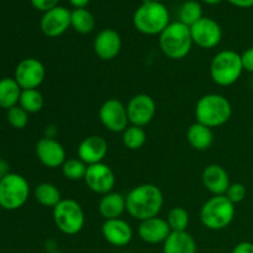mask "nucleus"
Here are the masks:
<instances>
[{"instance_id":"f257e3e1","label":"nucleus","mask_w":253,"mask_h":253,"mask_svg":"<svg viewBox=\"0 0 253 253\" xmlns=\"http://www.w3.org/2000/svg\"><path fill=\"white\" fill-rule=\"evenodd\" d=\"M125 198L126 211L138 221L158 216L165 204L162 190L151 183L136 185L125 195Z\"/></svg>"},{"instance_id":"f03ea898","label":"nucleus","mask_w":253,"mask_h":253,"mask_svg":"<svg viewBox=\"0 0 253 253\" xmlns=\"http://www.w3.org/2000/svg\"><path fill=\"white\" fill-rule=\"evenodd\" d=\"M232 106L226 96L217 93L203 95L195 105V120L210 128L220 127L231 119Z\"/></svg>"},{"instance_id":"7ed1b4c3","label":"nucleus","mask_w":253,"mask_h":253,"mask_svg":"<svg viewBox=\"0 0 253 253\" xmlns=\"http://www.w3.org/2000/svg\"><path fill=\"white\" fill-rule=\"evenodd\" d=\"M132 22L135 29L141 34L160 36L161 32L170 24L169 11L162 2L145 0L136 9Z\"/></svg>"},{"instance_id":"20e7f679","label":"nucleus","mask_w":253,"mask_h":253,"mask_svg":"<svg viewBox=\"0 0 253 253\" xmlns=\"http://www.w3.org/2000/svg\"><path fill=\"white\" fill-rule=\"evenodd\" d=\"M161 51L168 58L179 61L190 53L193 47V39L190 27L180 21L170 22L160 35Z\"/></svg>"},{"instance_id":"39448f33","label":"nucleus","mask_w":253,"mask_h":253,"mask_svg":"<svg viewBox=\"0 0 253 253\" xmlns=\"http://www.w3.org/2000/svg\"><path fill=\"white\" fill-rule=\"evenodd\" d=\"M236 208L225 195H212L200 209V221L203 226L212 231H220L232 224Z\"/></svg>"},{"instance_id":"423d86ee","label":"nucleus","mask_w":253,"mask_h":253,"mask_svg":"<svg viewBox=\"0 0 253 253\" xmlns=\"http://www.w3.org/2000/svg\"><path fill=\"white\" fill-rule=\"evenodd\" d=\"M244 73L241 54L232 49L220 51L210 62V77L220 86H230L236 83Z\"/></svg>"},{"instance_id":"0eeeda50","label":"nucleus","mask_w":253,"mask_h":253,"mask_svg":"<svg viewBox=\"0 0 253 253\" xmlns=\"http://www.w3.org/2000/svg\"><path fill=\"white\" fill-rule=\"evenodd\" d=\"M30 184L17 173H9L0 182V208L7 211L19 210L30 197Z\"/></svg>"},{"instance_id":"6e6552de","label":"nucleus","mask_w":253,"mask_h":253,"mask_svg":"<svg viewBox=\"0 0 253 253\" xmlns=\"http://www.w3.org/2000/svg\"><path fill=\"white\" fill-rule=\"evenodd\" d=\"M53 221L62 234L74 236L83 230L85 214L77 200L62 199L53 208Z\"/></svg>"},{"instance_id":"1a4fd4ad","label":"nucleus","mask_w":253,"mask_h":253,"mask_svg":"<svg viewBox=\"0 0 253 253\" xmlns=\"http://www.w3.org/2000/svg\"><path fill=\"white\" fill-rule=\"evenodd\" d=\"M99 120L108 131L114 133L124 132L128 127L127 110L121 100L115 98L108 99L99 108Z\"/></svg>"},{"instance_id":"9d476101","label":"nucleus","mask_w":253,"mask_h":253,"mask_svg":"<svg viewBox=\"0 0 253 253\" xmlns=\"http://www.w3.org/2000/svg\"><path fill=\"white\" fill-rule=\"evenodd\" d=\"M126 110H127V118L131 125L143 127L153 120L157 105L152 96L141 93L136 94L128 100Z\"/></svg>"},{"instance_id":"9b49d317","label":"nucleus","mask_w":253,"mask_h":253,"mask_svg":"<svg viewBox=\"0 0 253 253\" xmlns=\"http://www.w3.org/2000/svg\"><path fill=\"white\" fill-rule=\"evenodd\" d=\"M193 43L203 49H211L219 46L222 39V29L211 17H203L190 26Z\"/></svg>"},{"instance_id":"f8f14e48","label":"nucleus","mask_w":253,"mask_h":253,"mask_svg":"<svg viewBox=\"0 0 253 253\" xmlns=\"http://www.w3.org/2000/svg\"><path fill=\"white\" fill-rule=\"evenodd\" d=\"M46 78V68L37 58H25L15 68L14 79L21 89H37Z\"/></svg>"},{"instance_id":"ddd939ff","label":"nucleus","mask_w":253,"mask_h":253,"mask_svg":"<svg viewBox=\"0 0 253 253\" xmlns=\"http://www.w3.org/2000/svg\"><path fill=\"white\" fill-rule=\"evenodd\" d=\"M86 187L96 194L105 195L113 192L116 184V177L114 170L104 162L88 166L85 178Z\"/></svg>"},{"instance_id":"4468645a","label":"nucleus","mask_w":253,"mask_h":253,"mask_svg":"<svg viewBox=\"0 0 253 253\" xmlns=\"http://www.w3.org/2000/svg\"><path fill=\"white\" fill-rule=\"evenodd\" d=\"M35 151L40 163L51 169L62 167L67 160L63 145L56 138L42 137L37 141Z\"/></svg>"},{"instance_id":"2eb2a0df","label":"nucleus","mask_w":253,"mask_h":253,"mask_svg":"<svg viewBox=\"0 0 253 253\" xmlns=\"http://www.w3.org/2000/svg\"><path fill=\"white\" fill-rule=\"evenodd\" d=\"M71 12L64 6H56L54 9L43 12L40 21V27L47 37H58L71 27Z\"/></svg>"},{"instance_id":"dca6fc26","label":"nucleus","mask_w":253,"mask_h":253,"mask_svg":"<svg viewBox=\"0 0 253 253\" xmlns=\"http://www.w3.org/2000/svg\"><path fill=\"white\" fill-rule=\"evenodd\" d=\"M93 48L101 61H113L123 48L120 34L113 29H104L95 36Z\"/></svg>"},{"instance_id":"f3484780","label":"nucleus","mask_w":253,"mask_h":253,"mask_svg":"<svg viewBox=\"0 0 253 253\" xmlns=\"http://www.w3.org/2000/svg\"><path fill=\"white\" fill-rule=\"evenodd\" d=\"M108 141L99 135H91L84 138L78 146L77 155L86 166L101 163L108 155Z\"/></svg>"},{"instance_id":"a211bd4d","label":"nucleus","mask_w":253,"mask_h":253,"mask_svg":"<svg viewBox=\"0 0 253 253\" xmlns=\"http://www.w3.org/2000/svg\"><path fill=\"white\" fill-rule=\"evenodd\" d=\"M105 241L114 247H125L132 241L133 231L131 225L124 219L105 220L101 226Z\"/></svg>"},{"instance_id":"6ab92c4d","label":"nucleus","mask_w":253,"mask_h":253,"mask_svg":"<svg viewBox=\"0 0 253 253\" xmlns=\"http://www.w3.org/2000/svg\"><path fill=\"white\" fill-rule=\"evenodd\" d=\"M138 236L143 242L150 245H160L167 240L170 235V227L167 220L160 216L140 221L138 225Z\"/></svg>"},{"instance_id":"aec40b11","label":"nucleus","mask_w":253,"mask_h":253,"mask_svg":"<svg viewBox=\"0 0 253 253\" xmlns=\"http://www.w3.org/2000/svg\"><path fill=\"white\" fill-rule=\"evenodd\" d=\"M203 185L212 195H225L227 188L230 187L229 173L222 166L209 165L204 168L202 173Z\"/></svg>"},{"instance_id":"412c9836","label":"nucleus","mask_w":253,"mask_h":253,"mask_svg":"<svg viewBox=\"0 0 253 253\" xmlns=\"http://www.w3.org/2000/svg\"><path fill=\"white\" fill-rule=\"evenodd\" d=\"M99 214L105 220L120 219L121 215L126 211V198L121 193L110 192L101 195L98 205Z\"/></svg>"},{"instance_id":"4be33fe9","label":"nucleus","mask_w":253,"mask_h":253,"mask_svg":"<svg viewBox=\"0 0 253 253\" xmlns=\"http://www.w3.org/2000/svg\"><path fill=\"white\" fill-rule=\"evenodd\" d=\"M162 246L163 253H197V242L188 231L170 232Z\"/></svg>"},{"instance_id":"5701e85b","label":"nucleus","mask_w":253,"mask_h":253,"mask_svg":"<svg viewBox=\"0 0 253 253\" xmlns=\"http://www.w3.org/2000/svg\"><path fill=\"white\" fill-rule=\"evenodd\" d=\"M214 132L212 128L208 127V126L203 125V124L197 123L188 127L187 130V141L197 151H207L214 143Z\"/></svg>"},{"instance_id":"b1692460","label":"nucleus","mask_w":253,"mask_h":253,"mask_svg":"<svg viewBox=\"0 0 253 253\" xmlns=\"http://www.w3.org/2000/svg\"><path fill=\"white\" fill-rule=\"evenodd\" d=\"M21 91V86L14 78L6 77V78L0 79V108L9 110L19 105Z\"/></svg>"},{"instance_id":"393cba45","label":"nucleus","mask_w":253,"mask_h":253,"mask_svg":"<svg viewBox=\"0 0 253 253\" xmlns=\"http://www.w3.org/2000/svg\"><path fill=\"white\" fill-rule=\"evenodd\" d=\"M34 195L39 204L44 208H52V209L62 200V195L58 188L48 182L40 183L35 188Z\"/></svg>"},{"instance_id":"a878e982","label":"nucleus","mask_w":253,"mask_h":253,"mask_svg":"<svg viewBox=\"0 0 253 253\" xmlns=\"http://www.w3.org/2000/svg\"><path fill=\"white\" fill-rule=\"evenodd\" d=\"M71 27L81 35L90 34L95 27V19L88 9H74L71 12Z\"/></svg>"},{"instance_id":"bb28decb","label":"nucleus","mask_w":253,"mask_h":253,"mask_svg":"<svg viewBox=\"0 0 253 253\" xmlns=\"http://www.w3.org/2000/svg\"><path fill=\"white\" fill-rule=\"evenodd\" d=\"M19 105L29 114H36L42 110L44 98L39 89H24L20 95Z\"/></svg>"},{"instance_id":"cd10ccee","label":"nucleus","mask_w":253,"mask_h":253,"mask_svg":"<svg viewBox=\"0 0 253 253\" xmlns=\"http://www.w3.org/2000/svg\"><path fill=\"white\" fill-rule=\"evenodd\" d=\"M178 16L182 24L187 25V26H193L194 24H197L200 19H203V7L200 5V2H198L197 0H187L185 2H183L182 6H180L179 12H178Z\"/></svg>"},{"instance_id":"c85d7f7f","label":"nucleus","mask_w":253,"mask_h":253,"mask_svg":"<svg viewBox=\"0 0 253 253\" xmlns=\"http://www.w3.org/2000/svg\"><path fill=\"white\" fill-rule=\"evenodd\" d=\"M146 140H147L146 131L140 126L128 125V127L123 132V143L127 150H140L146 143Z\"/></svg>"},{"instance_id":"c756f323","label":"nucleus","mask_w":253,"mask_h":253,"mask_svg":"<svg viewBox=\"0 0 253 253\" xmlns=\"http://www.w3.org/2000/svg\"><path fill=\"white\" fill-rule=\"evenodd\" d=\"M62 174L66 179L73 180H84L86 174V169H88V166L83 162L82 160L77 158H67L66 162L63 163V166L61 167Z\"/></svg>"},{"instance_id":"7c9ffc66","label":"nucleus","mask_w":253,"mask_h":253,"mask_svg":"<svg viewBox=\"0 0 253 253\" xmlns=\"http://www.w3.org/2000/svg\"><path fill=\"white\" fill-rule=\"evenodd\" d=\"M167 222L170 227L172 232H180L187 231L188 226H189L190 216L187 209L183 207H174L173 209L169 210L167 215Z\"/></svg>"},{"instance_id":"2f4dec72","label":"nucleus","mask_w":253,"mask_h":253,"mask_svg":"<svg viewBox=\"0 0 253 253\" xmlns=\"http://www.w3.org/2000/svg\"><path fill=\"white\" fill-rule=\"evenodd\" d=\"M6 118L10 126L16 128V130H22L29 124V113H26L20 105L9 109L6 114Z\"/></svg>"},{"instance_id":"473e14b6","label":"nucleus","mask_w":253,"mask_h":253,"mask_svg":"<svg viewBox=\"0 0 253 253\" xmlns=\"http://www.w3.org/2000/svg\"><path fill=\"white\" fill-rule=\"evenodd\" d=\"M247 189L242 183H231L230 187L227 188L226 193H225V197L232 203V204H239V203L244 202L245 198H246Z\"/></svg>"},{"instance_id":"72a5a7b5","label":"nucleus","mask_w":253,"mask_h":253,"mask_svg":"<svg viewBox=\"0 0 253 253\" xmlns=\"http://www.w3.org/2000/svg\"><path fill=\"white\" fill-rule=\"evenodd\" d=\"M58 2L59 0H31L32 6L42 12H46L48 10L54 9L56 6H58Z\"/></svg>"},{"instance_id":"f704fd0d","label":"nucleus","mask_w":253,"mask_h":253,"mask_svg":"<svg viewBox=\"0 0 253 253\" xmlns=\"http://www.w3.org/2000/svg\"><path fill=\"white\" fill-rule=\"evenodd\" d=\"M241 61L242 66H244V71L253 73V47H250L246 51L242 52Z\"/></svg>"},{"instance_id":"c9c22d12","label":"nucleus","mask_w":253,"mask_h":253,"mask_svg":"<svg viewBox=\"0 0 253 253\" xmlns=\"http://www.w3.org/2000/svg\"><path fill=\"white\" fill-rule=\"evenodd\" d=\"M231 253H253V244L249 241H242L234 247Z\"/></svg>"},{"instance_id":"e433bc0d","label":"nucleus","mask_w":253,"mask_h":253,"mask_svg":"<svg viewBox=\"0 0 253 253\" xmlns=\"http://www.w3.org/2000/svg\"><path fill=\"white\" fill-rule=\"evenodd\" d=\"M231 5L241 9H249L253 6V0H227Z\"/></svg>"},{"instance_id":"4c0bfd02","label":"nucleus","mask_w":253,"mask_h":253,"mask_svg":"<svg viewBox=\"0 0 253 253\" xmlns=\"http://www.w3.org/2000/svg\"><path fill=\"white\" fill-rule=\"evenodd\" d=\"M68 1L71 2L72 6H74V9H85L90 0H68Z\"/></svg>"},{"instance_id":"58836bf2","label":"nucleus","mask_w":253,"mask_h":253,"mask_svg":"<svg viewBox=\"0 0 253 253\" xmlns=\"http://www.w3.org/2000/svg\"><path fill=\"white\" fill-rule=\"evenodd\" d=\"M9 173H10V167L9 165H7V162L6 161L0 160V175L4 178L5 175H7Z\"/></svg>"},{"instance_id":"ea45409f","label":"nucleus","mask_w":253,"mask_h":253,"mask_svg":"<svg viewBox=\"0 0 253 253\" xmlns=\"http://www.w3.org/2000/svg\"><path fill=\"white\" fill-rule=\"evenodd\" d=\"M57 135V128L54 126H47L46 133H44V137H51L54 138Z\"/></svg>"},{"instance_id":"a19ab883","label":"nucleus","mask_w":253,"mask_h":253,"mask_svg":"<svg viewBox=\"0 0 253 253\" xmlns=\"http://www.w3.org/2000/svg\"><path fill=\"white\" fill-rule=\"evenodd\" d=\"M221 1L222 0H203V2H205V4H208V5H217V4H220Z\"/></svg>"},{"instance_id":"79ce46f5","label":"nucleus","mask_w":253,"mask_h":253,"mask_svg":"<svg viewBox=\"0 0 253 253\" xmlns=\"http://www.w3.org/2000/svg\"><path fill=\"white\" fill-rule=\"evenodd\" d=\"M47 253H62V252L57 251V250H56V251H51V252H47Z\"/></svg>"},{"instance_id":"37998d69","label":"nucleus","mask_w":253,"mask_h":253,"mask_svg":"<svg viewBox=\"0 0 253 253\" xmlns=\"http://www.w3.org/2000/svg\"><path fill=\"white\" fill-rule=\"evenodd\" d=\"M121 253H133V252H128V251H124V252H121Z\"/></svg>"},{"instance_id":"c03bdc74","label":"nucleus","mask_w":253,"mask_h":253,"mask_svg":"<svg viewBox=\"0 0 253 253\" xmlns=\"http://www.w3.org/2000/svg\"><path fill=\"white\" fill-rule=\"evenodd\" d=\"M153 1H160V2H162V0H153Z\"/></svg>"},{"instance_id":"a18cd8bd","label":"nucleus","mask_w":253,"mask_h":253,"mask_svg":"<svg viewBox=\"0 0 253 253\" xmlns=\"http://www.w3.org/2000/svg\"><path fill=\"white\" fill-rule=\"evenodd\" d=\"M1 179H2V177H1V175H0V182H1Z\"/></svg>"}]
</instances>
